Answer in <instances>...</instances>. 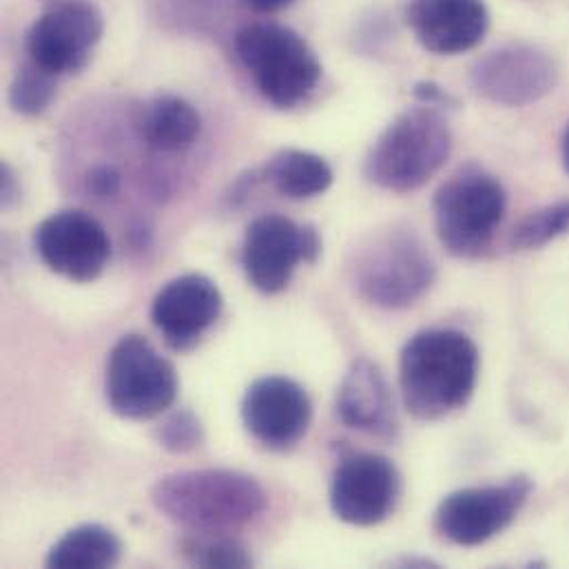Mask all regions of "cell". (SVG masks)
Returning a JSON list of instances; mask_svg holds the SVG:
<instances>
[{
	"label": "cell",
	"mask_w": 569,
	"mask_h": 569,
	"mask_svg": "<svg viewBox=\"0 0 569 569\" xmlns=\"http://www.w3.org/2000/svg\"><path fill=\"white\" fill-rule=\"evenodd\" d=\"M437 267L408 227H392L375 233L355 251L350 282L357 295L381 308H406L435 282Z\"/></svg>",
	"instance_id": "277c9868"
},
{
	"label": "cell",
	"mask_w": 569,
	"mask_h": 569,
	"mask_svg": "<svg viewBox=\"0 0 569 569\" xmlns=\"http://www.w3.org/2000/svg\"><path fill=\"white\" fill-rule=\"evenodd\" d=\"M337 415L348 428L377 437L395 435V401L377 363L361 357L348 368L337 395Z\"/></svg>",
	"instance_id": "e0dca14e"
},
{
	"label": "cell",
	"mask_w": 569,
	"mask_h": 569,
	"mask_svg": "<svg viewBox=\"0 0 569 569\" xmlns=\"http://www.w3.org/2000/svg\"><path fill=\"white\" fill-rule=\"evenodd\" d=\"M264 178L280 196L290 200H308L328 191L332 184V169L317 153L284 149L267 164Z\"/></svg>",
	"instance_id": "ffe728a7"
},
{
	"label": "cell",
	"mask_w": 569,
	"mask_h": 569,
	"mask_svg": "<svg viewBox=\"0 0 569 569\" xmlns=\"http://www.w3.org/2000/svg\"><path fill=\"white\" fill-rule=\"evenodd\" d=\"M182 555L200 568H249L253 557L249 548L229 535H198L182 541Z\"/></svg>",
	"instance_id": "44dd1931"
},
{
	"label": "cell",
	"mask_w": 569,
	"mask_h": 569,
	"mask_svg": "<svg viewBox=\"0 0 569 569\" xmlns=\"http://www.w3.org/2000/svg\"><path fill=\"white\" fill-rule=\"evenodd\" d=\"M569 231V200L543 207L530 213L512 233L510 247L515 251H532L550 244Z\"/></svg>",
	"instance_id": "7402d4cb"
},
{
	"label": "cell",
	"mask_w": 569,
	"mask_h": 569,
	"mask_svg": "<svg viewBox=\"0 0 569 569\" xmlns=\"http://www.w3.org/2000/svg\"><path fill=\"white\" fill-rule=\"evenodd\" d=\"M401 479L381 455H355L339 463L330 481V508L343 523L370 528L386 521L399 499Z\"/></svg>",
	"instance_id": "4fadbf2b"
},
{
	"label": "cell",
	"mask_w": 569,
	"mask_h": 569,
	"mask_svg": "<svg viewBox=\"0 0 569 569\" xmlns=\"http://www.w3.org/2000/svg\"><path fill=\"white\" fill-rule=\"evenodd\" d=\"M435 229L441 244L459 258L479 256L506 216L501 182L477 164L452 173L435 196Z\"/></svg>",
	"instance_id": "8992f818"
},
{
	"label": "cell",
	"mask_w": 569,
	"mask_h": 569,
	"mask_svg": "<svg viewBox=\"0 0 569 569\" xmlns=\"http://www.w3.org/2000/svg\"><path fill=\"white\" fill-rule=\"evenodd\" d=\"M321 251L312 227H297L284 216H262L247 229L242 264L249 282L260 292L284 290L299 262H315Z\"/></svg>",
	"instance_id": "7c38bea8"
},
{
	"label": "cell",
	"mask_w": 569,
	"mask_h": 569,
	"mask_svg": "<svg viewBox=\"0 0 569 569\" xmlns=\"http://www.w3.org/2000/svg\"><path fill=\"white\" fill-rule=\"evenodd\" d=\"M236 51L260 93L280 109L301 104L321 78V64L310 44L278 22L247 24L236 36Z\"/></svg>",
	"instance_id": "5b68a950"
},
{
	"label": "cell",
	"mask_w": 569,
	"mask_h": 569,
	"mask_svg": "<svg viewBox=\"0 0 569 569\" xmlns=\"http://www.w3.org/2000/svg\"><path fill=\"white\" fill-rule=\"evenodd\" d=\"M479 379V350L459 330L417 332L401 350V397L417 419H439L466 406Z\"/></svg>",
	"instance_id": "7a4b0ae2"
},
{
	"label": "cell",
	"mask_w": 569,
	"mask_h": 569,
	"mask_svg": "<svg viewBox=\"0 0 569 569\" xmlns=\"http://www.w3.org/2000/svg\"><path fill=\"white\" fill-rule=\"evenodd\" d=\"M247 430L271 450H288L308 432L312 403L308 392L288 377L253 381L242 401Z\"/></svg>",
	"instance_id": "5bb4252c"
},
{
	"label": "cell",
	"mask_w": 569,
	"mask_h": 569,
	"mask_svg": "<svg viewBox=\"0 0 569 569\" xmlns=\"http://www.w3.org/2000/svg\"><path fill=\"white\" fill-rule=\"evenodd\" d=\"M204 439L200 419L191 410L171 412L158 428V441L164 450L173 455H184L196 450Z\"/></svg>",
	"instance_id": "cb8c5ba5"
},
{
	"label": "cell",
	"mask_w": 569,
	"mask_h": 569,
	"mask_svg": "<svg viewBox=\"0 0 569 569\" xmlns=\"http://www.w3.org/2000/svg\"><path fill=\"white\" fill-rule=\"evenodd\" d=\"M20 196V187H18V178L13 173V169L2 162L0 164V202H2V209H9Z\"/></svg>",
	"instance_id": "4316f807"
},
{
	"label": "cell",
	"mask_w": 569,
	"mask_h": 569,
	"mask_svg": "<svg viewBox=\"0 0 569 569\" xmlns=\"http://www.w3.org/2000/svg\"><path fill=\"white\" fill-rule=\"evenodd\" d=\"M56 96V76L38 64L22 67L9 84V104L20 116H40Z\"/></svg>",
	"instance_id": "603a6c76"
},
{
	"label": "cell",
	"mask_w": 569,
	"mask_h": 569,
	"mask_svg": "<svg viewBox=\"0 0 569 569\" xmlns=\"http://www.w3.org/2000/svg\"><path fill=\"white\" fill-rule=\"evenodd\" d=\"M104 392L118 417L144 421L171 408L178 395V375L149 339L124 335L109 352Z\"/></svg>",
	"instance_id": "52a82bcc"
},
{
	"label": "cell",
	"mask_w": 569,
	"mask_h": 569,
	"mask_svg": "<svg viewBox=\"0 0 569 569\" xmlns=\"http://www.w3.org/2000/svg\"><path fill=\"white\" fill-rule=\"evenodd\" d=\"M102 31V13L91 0H53L31 24L27 51L33 64L53 76L80 71Z\"/></svg>",
	"instance_id": "9c48e42d"
},
{
	"label": "cell",
	"mask_w": 569,
	"mask_h": 569,
	"mask_svg": "<svg viewBox=\"0 0 569 569\" xmlns=\"http://www.w3.org/2000/svg\"><path fill=\"white\" fill-rule=\"evenodd\" d=\"M415 98L423 104H430V107H437V104H455V98L441 89L437 82H417L415 89H412Z\"/></svg>",
	"instance_id": "484cf974"
},
{
	"label": "cell",
	"mask_w": 569,
	"mask_h": 569,
	"mask_svg": "<svg viewBox=\"0 0 569 569\" xmlns=\"http://www.w3.org/2000/svg\"><path fill=\"white\" fill-rule=\"evenodd\" d=\"M452 151V133L435 107L397 116L366 158V178L395 193H410L435 178Z\"/></svg>",
	"instance_id": "3957f363"
},
{
	"label": "cell",
	"mask_w": 569,
	"mask_h": 569,
	"mask_svg": "<svg viewBox=\"0 0 569 569\" xmlns=\"http://www.w3.org/2000/svg\"><path fill=\"white\" fill-rule=\"evenodd\" d=\"M292 0H247V4L256 11H262V13H269V11H278V9H284Z\"/></svg>",
	"instance_id": "83f0119b"
},
{
	"label": "cell",
	"mask_w": 569,
	"mask_h": 569,
	"mask_svg": "<svg viewBox=\"0 0 569 569\" xmlns=\"http://www.w3.org/2000/svg\"><path fill=\"white\" fill-rule=\"evenodd\" d=\"M87 187L98 198H111L120 189V173L107 164L96 167V169H91V173L87 178Z\"/></svg>",
	"instance_id": "d4e9b609"
},
{
	"label": "cell",
	"mask_w": 569,
	"mask_h": 569,
	"mask_svg": "<svg viewBox=\"0 0 569 569\" xmlns=\"http://www.w3.org/2000/svg\"><path fill=\"white\" fill-rule=\"evenodd\" d=\"M140 140L160 153H182L191 149L202 133L198 109L180 96L151 98L136 120Z\"/></svg>",
	"instance_id": "ac0fdd59"
},
{
	"label": "cell",
	"mask_w": 569,
	"mask_h": 569,
	"mask_svg": "<svg viewBox=\"0 0 569 569\" xmlns=\"http://www.w3.org/2000/svg\"><path fill=\"white\" fill-rule=\"evenodd\" d=\"M559 62L541 47L512 42L479 58L470 71L477 96L503 107H526L559 82Z\"/></svg>",
	"instance_id": "ba28073f"
},
{
	"label": "cell",
	"mask_w": 569,
	"mask_h": 569,
	"mask_svg": "<svg viewBox=\"0 0 569 569\" xmlns=\"http://www.w3.org/2000/svg\"><path fill=\"white\" fill-rule=\"evenodd\" d=\"M222 292L213 280L189 273L171 280L153 299L151 321L176 350H189L218 321Z\"/></svg>",
	"instance_id": "9a60e30c"
},
{
	"label": "cell",
	"mask_w": 569,
	"mask_h": 569,
	"mask_svg": "<svg viewBox=\"0 0 569 569\" xmlns=\"http://www.w3.org/2000/svg\"><path fill=\"white\" fill-rule=\"evenodd\" d=\"M406 20L421 47L439 56L475 49L490 27L483 0H406Z\"/></svg>",
	"instance_id": "2e32d148"
},
{
	"label": "cell",
	"mask_w": 569,
	"mask_h": 569,
	"mask_svg": "<svg viewBox=\"0 0 569 569\" xmlns=\"http://www.w3.org/2000/svg\"><path fill=\"white\" fill-rule=\"evenodd\" d=\"M530 492L532 483L526 477H515L503 486L457 490L441 501L435 517L437 530L450 543L481 546L517 519Z\"/></svg>",
	"instance_id": "30bf717a"
},
{
	"label": "cell",
	"mask_w": 569,
	"mask_h": 569,
	"mask_svg": "<svg viewBox=\"0 0 569 569\" xmlns=\"http://www.w3.org/2000/svg\"><path fill=\"white\" fill-rule=\"evenodd\" d=\"M33 247L44 267L71 282H93L107 269L111 242L104 227L82 211H58L33 233Z\"/></svg>",
	"instance_id": "8fae6325"
},
{
	"label": "cell",
	"mask_w": 569,
	"mask_h": 569,
	"mask_svg": "<svg viewBox=\"0 0 569 569\" xmlns=\"http://www.w3.org/2000/svg\"><path fill=\"white\" fill-rule=\"evenodd\" d=\"M563 162H566V169L569 173V124L566 129V136H563Z\"/></svg>",
	"instance_id": "f1b7e54d"
},
{
	"label": "cell",
	"mask_w": 569,
	"mask_h": 569,
	"mask_svg": "<svg viewBox=\"0 0 569 569\" xmlns=\"http://www.w3.org/2000/svg\"><path fill=\"white\" fill-rule=\"evenodd\" d=\"M153 508L191 535H229L256 523L269 506L267 490L247 472L182 470L158 479Z\"/></svg>",
	"instance_id": "6da1fadb"
},
{
	"label": "cell",
	"mask_w": 569,
	"mask_h": 569,
	"mask_svg": "<svg viewBox=\"0 0 569 569\" xmlns=\"http://www.w3.org/2000/svg\"><path fill=\"white\" fill-rule=\"evenodd\" d=\"M122 557V543L104 526L84 523L62 535L49 550L44 563L56 569L113 568Z\"/></svg>",
	"instance_id": "d6986e66"
}]
</instances>
